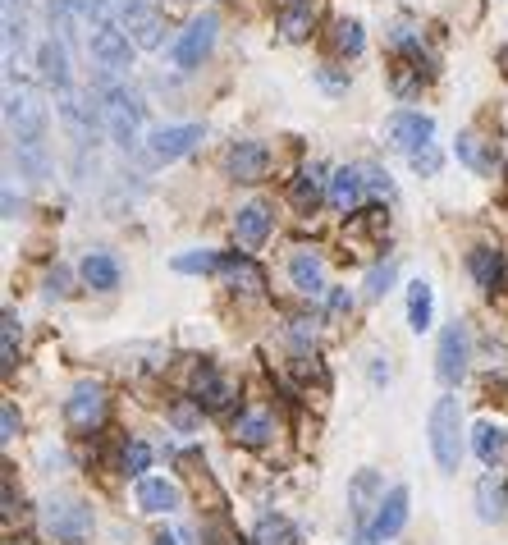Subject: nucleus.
I'll return each instance as SVG.
<instances>
[{"label": "nucleus", "instance_id": "19", "mask_svg": "<svg viewBox=\"0 0 508 545\" xmlns=\"http://www.w3.org/2000/svg\"><path fill=\"white\" fill-rule=\"evenodd\" d=\"M37 69H42V83L55 92H69V83H74V74H69V51L65 42H42V51H37Z\"/></svg>", "mask_w": 508, "mask_h": 545}, {"label": "nucleus", "instance_id": "22", "mask_svg": "<svg viewBox=\"0 0 508 545\" xmlns=\"http://www.w3.org/2000/svg\"><path fill=\"white\" fill-rule=\"evenodd\" d=\"M271 436H275V417L266 413V408H243V413H238V422H234V440H238V445L257 449V445H266Z\"/></svg>", "mask_w": 508, "mask_h": 545}, {"label": "nucleus", "instance_id": "8", "mask_svg": "<svg viewBox=\"0 0 508 545\" xmlns=\"http://www.w3.org/2000/svg\"><path fill=\"white\" fill-rule=\"evenodd\" d=\"M216 33H220L216 14H197L184 33H179V42H174V51H170L174 69H197L202 65L206 55H211V46H216Z\"/></svg>", "mask_w": 508, "mask_h": 545}, {"label": "nucleus", "instance_id": "20", "mask_svg": "<svg viewBox=\"0 0 508 545\" xmlns=\"http://www.w3.org/2000/svg\"><path fill=\"white\" fill-rule=\"evenodd\" d=\"M472 454L486 463V468H499L508 458V426H495V422H481L472 431Z\"/></svg>", "mask_w": 508, "mask_h": 545}, {"label": "nucleus", "instance_id": "35", "mask_svg": "<svg viewBox=\"0 0 508 545\" xmlns=\"http://www.w3.org/2000/svg\"><path fill=\"white\" fill-rule=\"evenodd\" d=\"M147 468H152V445H147V440H129V445H124V472H129V477H142Z\"/></svg>", "mask_w": 508, "mask_h": 545}, {"label": "nucleus", "instance_id": "5", "mask_svg": "<svg viewBox=\"0 0 508 545\" xmlns=\"http://www.w3.org/2000/svg\"><path fill=\"white\" fill-rule=\"evenodd\" d=\"M110 19H115L119 28H124V33L142 46V51H156L161 37H165V19L156 14L152 0H119L115 10H110Z\"/></svg>", "mask_w": 508, "mask_h": 545}, {"label": "nucleus", "instance_id": "9", "mask_svg": "<svg viewBox=\"0 0 508 545\" xmlns=\"http://www.w3.org/2000/svg\"><path fill=\"white\" fill-rule=\"evenodd\" d=\"M385 133H390V142L399 147V152H408V156L435 147V142H431L435 138V120H431V115H422V110H399V115H390Z\"/></svg>", "mask_w": 508, "mask_h": 545}, {"label": "nucleus", "instance_id": "11", "mask_svg": "<svg viewBox=\"0 0 508 545\" xmlns=\"http://www.w3.org/2000/svg\"><path fill=\"white\" fill-rule=\"evenodd\" d=\"M197 142H202V124H165V129H156L152 138H147V152H152V161L170 165V161L193 152Z\"/></svg>", "mask_w": 508, "mask_h": 545}, {"label": "nucleus", "instance_id": "27", "mask_svg": "<svg viewBox=\"0 0 508 545\" xmlns=\"http://www.w3.org/2000/svg\"><path fill=\"white\" fill-rule=\"evenodd\" d=\"M504 509H508V491H504V486H499L495 477L476 481V518H481V523H499Z\"/></svg>", "mask_w": 508, "mask_h": 545}, {"label": "nucleus", "instance_id": "25", "mask_svg": "<svg viewBox=\"0 0 508 545\" xmlns=\"http://www.w3.org/2000/svg\"><path fill=\"white\" fill-rule=\"evenodd\" d=\"M431 317H435V289L426 280H412L408 284V326L422 335V330H431Z\"/></svg>", "mask_w": 508, "mask_h": 545}, {"label": "nucleus", "instance_id": "42", "mask_svg": "<svg viewBox=\"0 0 508 545\" xmlns=\"http://www.w3.org/2000/svg\"><path fill=\"white\" fill-rule=\"evenodd\" d=\"M46 294H51V298H65V294H69V275H65V271H55L51 280H46Z\"/></svg>", "mask_w": 508, "mask_h": 545}, {"label": "nucleus", "instance_id": "7", "mask_svg": "<svg viewBox=\"0 0 508 545\" xmlns=\"http://www.w3.org/2000/svg\"><path fill=\"white\" fill-rule=\"evenodd\" d=\"M42 523H46V532H51L55 541L83 545L87 536H92V509L78 504V500H51L42 509Z\"/></svg>", "mask_w": 508, "mask_h": 545}, {"label": "nucleus", "instance_id": "3", "mask_svg": "<svg viewBox=\"0 0 508 545\" xmlns=\"http://www.w3.org/2000/svg\"><path fill=\"white\" fill-rule=\"evenodd\" d=\"M5 120H10L14 138H46V106H42V92L14 74L5 78Z\"/></svg>", "mask_w": 508, "mask_h": 545}, {"label": "nucleus", "instance_id": "26", "mask_svg": "<svg viewBox=\"0 0 508 545\" xmlns=\"http://www.w3.org/2000/svg\"><path fill=\"white\" fill-rule=\"evenodd\" d=\"M83 280L92 284V289H101V294H110V289H119V262L110 257V252H87Z\"/></svg>", "mask_w": 508, "mask_h": 545}, {"label": "nucleus", "instance_id": "47", "mask_svg": "<svg viewBox=\"0 0 508 545\" xmlns=\"http://www.w3.org/2000/svg\"><path fill=\"white\" fill-rule=\"evenodd\" d=\"M10 5H14V0H10Z\"/></svg>", "mask_w": 508, "mask_h": 545}, {"label": "nucleus", "instance_id": "4", "mask_svg": "<svg viewBox=\"0 0 508 545\" xmlns=\"http://www.w3.org/2000/svg\"><path fill=\"white\" fill-rule=\"evenodd\" d=\"M87 51H92V60H97L101 69H110V74H129L138 42H133L115 19H101V23H92V33H87Z\"/></svg>", "mask_w": 508, "mask_h": 545}, {"label": "nucleus", "instance_id": "41", "mask_svg": "<svg viewBox=\"0 0 508 545\" xmlns=\"http://www.w3.org/2000/svg\"><path fill=\"white\" fill-rule=\"evenodd\" d=\"M344 312H353V294L348 289H330V317H344Z\"/></svg>", "mask_w": 508, "mask_h": 545}, {"label": "nucleus", "instance_id": "1", "mask_svg": "<svg viewBox=\"0 0 508 545\" xmlns=\"http://www.w3.org/2000/svg\"><path fill=\"white\" fill-rule=\"evenodd\" d=\"M97 97L101 110H106V129L115 138L119 152H138V124H142V106L119 78H97Z\"/></svg>", "mask_w": 508, "mask_h": 545}, {"label": "nucleus", "instance_id": "29", "mask_svg": "<svg viewBox=\"0 0 508 545\" xmlns=\"http://www.w3.org/2000/svg\"><path fill=\"white\" fill-rule=\"evenodd\" d=\"M362 188H367L362 170H339V175L330 179V207H335V211H353L357 202H362Z\"/></svg>", "mask_w": 508, "mask_h": 545}, {"label": "nucleus", "instance_id": "23", "mask_svg": "<svg viewBox=\"0 0 508 545\" xmlns=\"http://www.w3.org/2000/svg\"><path fill=\"white\" fill-rule=\"evenodd\" d=\"M14 161H19V170H23L28 179H37V184H42V179L51 175L46 138H14Z\"/></svg>", "mask_w": 508, "mask_h": 545}, {"label": "nucleus", "instance_id": "24", "mask_svg": "<svg viewBox=\"0 0 508 545\" xmlns=\"http://www.w3.org/2000/svg\"><path fill=\"white\" fill-rule=\"evenodd\" d=\"M220 271H225L229 284L248 289V294H261V289H266V275H261L257 266H252L248 257H243V252H225V257H220Z\"/></svg>", "mask_w": 508, "mask_h": 545}, {"label": "nucleus", "instance_id": "40", "mask_svg": "<svg viewBox=\"0 0 508 545\" xmlns=\"http://www.w3.org/2000/svg\"><path fill=\"white\" fill-rule=\"evenodd\" d=\"M14 436H19V413H14V404H5V413H0V440L10 445Z\"/></svg>", "mask_w": 508, "mask_h": 545}, {"label": "nucleus", "instance_id": "30", "mask_svg": "<svg viewBox=\"0 0 508 545\" xmlns=\"http://www.w3.org/2000/svg\"><path fill=\"white\" fill-rule=\"evenodd\" d=\"M467 271L476 275L481 289H495L499 275H508V266H504V257H499L495 248H472V252H467Z\"/></svg>", "mask_w": 508, "mask_h": 545}, {"label": "nucleus", "instance_id": "12", "mask_svg": "<svg viewBox=\"0 0 508 545\" xmlns=\"http://www.w3.org/2000/svg\"><path fill=\"white\" fill-rule=\"evenodd\" d=\"M225 170H229V179H238V184H257V179H266V170H271V152H266L261 142L243 138L225 152Z\"/></svg>", "mask_w": 508, "mask_h": 545}, {"label": "nucleus", "instance_id": "16", "mask_svg": "<svg viewBox=\"0 0 508 545\" xmlns=\"http://www.w3.org/2000/svg\"><path fill=\"white\" fill-rule=\"evenodd\" d=\"M458 161H463L467 170H476V175H486V179L499 175L495 142H486L481 133H458Z\"/></svg>", "mask_w": 508, "mask_h": 545}, {"label": "nucleus", "instance_id": "43", "mask_svg": "<svg viewBox=\"0 0 508 545\" xmlns=\"http://www.w3.org/2000/svg\"><path fill=\"white\" fill-rule=\"evenodd\" d=\"M152 545H179V541H174V536H156Z\"/></svg>", "mask_w": 508, "mask_h": 545}, {"label": "nucleus", "instance_id": "2", "mask_svg": "<svg viewBox=\"0 0 508 545\" xmlns=\"http://www.w3.org/2000/svg\"><path fill=\"white\" fill-rule=\"evenodd\" d=\"M431 454L440 472H458V463H463V404L454 394L435 399L431 408Z\"/></svg>", "mask_w": 508, "mask_h": 545}, {"label": "nucleus", "instance_id": "46", "mask_svg": "<svg viewBox=\"0 0 508 545\" xmlns=\"http://www.w3.org/2000/svg\"><path fill=\"white\" fill-rule=\"evenodd\" d=\"M10 545H28V541H10Z\"/></svg>", "mask_w": 508, "mask_h": 545}, {"label": "nucleus", "instance_id": "18", "mask_svg": "<svg viewBox=\"0 0 508 545\" xmlns=\"http://www.w3.org/2000/svg\"><path fill=\"white\" fill-rule=\"evenodd\" d=\"M193 394H197V404H202L206 413H225L229 399H234L229 381L220 376L216 367H211V362H206V367H197V376H193Z\"/></svg>", "mask_w": 508, "mask_h": 545}, {"label": "nucleus", "instance_id": "13", "mask_svg": "<svg viewBox=\"0 0 508 545\" xmlns=\"http://www.w3.org/2000/svg\"><path fill=\"white\" fill-rule=\"evenodd\" d=\"M65 417H69V426H78V431H92V426L106 417V390H101L97 381L74 385V394L65 399Z\"/></svg>", "mask_w": 508, "mask_h": 545}, {"label": "nucleus", "instance_id": "17", "mask_svg": "<svg viewBox=\"0 0 508 545\" xmlns=\"http://www.w3.org/2000/svg\"><path fill=\"white\" fill-rule=\"evenodd\" d=\"M403 523H408V486H390V495H385V504H380V513H376V527H371V541L399 536Z\"/></svg>", "mask_w": 508, "mask_h": 545}, {"label": "nucleus", "instance_id": "39", "mask_svg": "<svg viewBox=\"0 0 508 545\" xmlns=\"http://www.w3.org/2000/svg\"><path fill=\"white\" fill-rule=\"evenodd\" d=\"M408 161H412V170H422V175H435V170H440V152H435V147H426V152L408 156Z\"/></svg>", "mask_w": 508, "mask_h": 545}, {"label": "nucleus", "instance_id": "10", "mask_svg": "<svg viewBox=\"0 0 508 545\" xmlns=\"http://www.w3.org/2000/svg\"><path fill=\"white\" fill-rule=\"evenodd\" d=\"M435 376H440V385H458L467 376V326L463 321L444 326L440 353H435Z\"/></svg>", "mask_w": 508, "mask_h": 545}, {"label": "nucleus", "instance_id": "36", "mask_svg": "<svg viewBox=\"0 0 508 545\" xmlns=\"http://www.w3.org/2000/svg\"><path fill=\"white\" fill-rule=\"evenodd\" d=\"M220 257L216 252H184V257H174V271H184V275H206V271H216Z\"/></svg>", "mask_w": 508, "mask_h": 545}, {"label": "nucleus", "instance_id": "32", "mask_svg": "<svg viewBox=\"0 0 508 545\" xmlns=\"http://www.w3.org/2000/svg\"><path fill=\"white\" fill-rule=\"evenodd\" d=\"M394 275H399V262H394V257H385V262L371 266V271H367V298H371V303H380V298L390 294Z\"/></svg>", "mask_w": 508, "mask_h": 545}, {"label": "nucleus", "instance_id": "37", "mask_svg": "<svg viewBox=\"0 0 508 545\" xmlns=\"http://www.w3.org/2000/svg\"><path fill=\"white\" fill-rule=\"evenodd\" d=\"M0 353H5V371H14V339H19V317H14V312H5V317H0Z\"/></svg>", "mask_w": 508, "mask_h": 545}, {"label": "nucleus", "instance_id": "44", "mask_svg": "<svg viewBox=\"0 0 508 545\" xmlns=\"http://www.w3.org/2000/svg\"><path fill=\"white\" fill-rule=\"evenodd\" d=\"M499 60H504V69H508V46H504V51H499Z\"/></svg>", "mask_w": 508, "mask_h": 545}, {"label": "nucleus", "instance_id": "34", "mask_svg": "<svg viewBox=\"0 0 508 545\" xmlns=\"http://www.w3.org/2000/svg\"><path fill=\"white\" fill-rule=\"evenodd\" d=\"M298 532H293L289 518H261L257 523V545H293Z\"/></svg>", "mask_w": 508, "mask_h": 545}, {"label": "nucleus", "instance_id": "15", "mask_svg": "<svg viewBox=\"0 0 508 545\" xmlns=\"http://www.w3.org/2000/svg\"><path fill=\"white\" fill-rule=\"evenodd\" d=\"M184 504L179 486L170 477H138V509L142 513H174Z\"/></svg>", "mask_w": 508, "mask_h": 545}, {"label": "nucleus", "instance_id": "45", "mask_svg": "<svg viewBox=\"0 0 508 545\" xmlns=\"http://www.w3.org/2000/svg\"><path fill=\"white\" fill-rule=\"evenodd\" d=\"M353 545H371V541H367V536H357V541H353Z\"/></svg>", "mask_w": 508, "mask_h": 545}, {"label": "nucleus", "instance_id": "14", "mask_svg": "<svg viewBox=\"0 0 508 545\" xmlns=\"http://www.w3.org/2000/svg\"><path fill=\"white\" fill-rule=\"evenodd\" d=\"M289 280H293V289H298V294H307V298L325 294V262L316 257L312 248H298L289 257Z\"/></svg>", "mask_w": 508, "mask_h": 545}, {"label": "nucleus", "instance_id": "6", "mask_svg": "<svg viewBox=\"0 0 508 545\" xmlns=\"http://www.w3.org/2000/svg\"><path fill=\"white\" fill-rule=\"evenodd\" d=\"M385 495H390L385 481L371 468H362L353 477V486H348V513H353V523H357V536L371 541V527H376V513H380V504H385Z\"/></svg>", "mask_w": 508, "mask_h": 545}, {"label": "nucleus", "instance_id": "21", "mask_svg": "<svg viewBox=\"0 0 508 545\" xmlns=\"http://www.w3.org/2000/svg\"><path fill=\"white\" fill-rule=\"evenodd\" d=\"M234 234H238L243 248H261L266 234H271V211L261 207V202H248V207L234 216Z\"/></svg>", "mask_w": 508, "mask_h": 545}, {"label": "nucleus", "instance_id": "33", "mask_svg": "<svg viewBox=\"0 0 508 545\" xmlns=\"http://www.w3.org/2000/svg\"><path fill=\"white\" fill-rule=\"evenodd\" d=\"M330 42H335L339 55H357L362 46H367V33H362V23H357V19H339V23H335V37H330Z\"/></svg>", "mask_w": 508, "mask_h": 545}, {"label": "nucleus", "instance_id": "38", "mask_svg": "<svg viewBox=\"0 0 508 545\" xmlns=\"http://www.w3.org/2000/svg\"><path fill=\"white\" fill-rule=\"evenodd\" d=\"M357 170H362L367 188H376V193H385V197L394 193V184H390V175H385V170H376V165H357Z\"/></svg>", "mask_w": 508, "mask_h": 545}, {"label": "nucleus", "instance_id": "28", "mask_svg": "<svg viewBox=\"0 0 508 545\" xmlns=\"http://www.w3.org/2000/svg\"><path fill=\"white\" fill-rule=\"evenodd\" d=\"M312 19H316L312 0H289V5L280 10V33H284V42H303V37L312 33Z\"/></svg>", "mask_w": 508, "mask_h": 545}, {"label": "nucleus", "instance_id": "31", "mask_svg": "<svg viewBox=\"0 0 508 545\" xmlns=\"http://www.w3.org/2000/svg\"><path fill=\"white\" fill-rule=\"evenodd\" d=\"M289 197H293V207L303 211V216H312L316 207H321V197H325V184H321V170H303V175L293 179V188H289Z\"/></svg>", "mask_w": 508, "mask_h": 545}]
</instances>
